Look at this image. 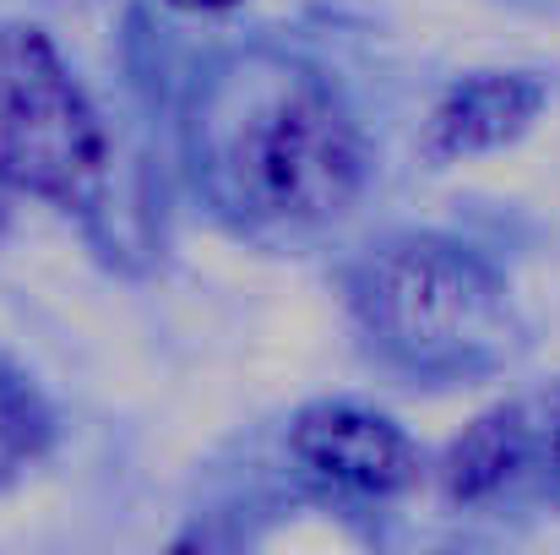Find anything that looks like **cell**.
<instances>
[{
    "label": "cell",
    "instance_id": "obj_1",
    "mask_svg": "<svg viewBox=\"0 0 560 555\" xmlns=\"http://www.w3.org/2000/svg\"><path fill=\"white\" fill-rule=\"evenodd\" d=\"M104 175V126L55 44L27 22L0 27V181L82 212L98 201Z\"/></svg>",
    "mask_w": 560,
    "mask_h": 555
},
{
    "label": "cell",
    "instance_id": "obj_2",
    "mask_svg": "<svg viewBox=\"0 0 560 555\" xmlns=\"http://www.w3.org/2000/svg\"><path fill=\"white\" fill-rule=\"evenodd\" d=\"M360 311L397 360L424 370L468 366L501 344V284L446 240H397L360 273Z\"/></svg>",
    "mask_w": 560,
    "mask_h": 555
},
{
    "label": "cell",
    "instance_id": "obj_3",
    "mask_svg": "<svg viewBox=\"0 0 560 555\" xmlns=\"http://www.w3.org/2000/svg\"><path fill=\"white\" fill-rule=\"evenodd\" d=\"M365 153L354 120L322 88H289L261 104L234 142L240 196L289 223H322L360 190Z\"/></svg>",
    "mask_w": 560,
    "mask_h": 555
},
{
    "label": "cell",
    "instance_id": "obj_4",
    "mask_svg": "<svg viewBox=\"0 0 560 555\" xmlns=\"http://www.w3.org/2000/svg\"><path fill=\"white\" fill-rule=\"evenodd\" d=\"M289 452L311 479L349 490V496H397L419 479L413 441L392 419L354 408V403L305 408L289 430Z\"/></svg>",
    "mask_w": 560,
    "mask_h": 555
},
{
    "label": "cell",
    "instance_id": "obj_5",
    "mask_svg": "<svg viewBox=\"0 0 560 555\" xmlns=\"http://www.w3.org/2000/svg\"><path fill=\"white\" fill-rule=\"evenodd\" d=\"M545 109V88L523 71H479L468 82H457L435 115L424 120V159L430 164H452V159H474L490 148L517 142Z\"/></svg>",
    "mask_w": 560,
    "mask_h": 555
},
{
    "label": "cell",
    "instance_id": "obj_6",
    "mask_svg": "<svg viewBox=\"0 0 560 555\" xmlns=\"http://www.w3.org/2000/svg\"><path fill=\"white\" fill-rule=\"evenodd\" d=\"M523 458H528V419L517 408H490L446 447L441 485L452 501L479 507V501H495L517 479Z\"/></svg>",
    "mask_w": 560,
    "mask_h": 555
},
{
    "label": "cell",
    "instance_id": "obj_7",
    "mask_svg": "<svg viewBox=\"0 0 560 555\" xmlns=\"http://www.w3.org/2000/svg\"><path fill=\"white\" fill-rule=\"evenodd\" d=\"M44 436H49L44 403L16 375H0V485L38 458Z\"/></svg>",
    "mask_w": 560,
    "mask_h": 555
},
{
    "label": "cell",
    "instance_id": "obj_8",
    "mask_svg": "<svg viewBox=\"0 0 560 555\" xmlns=\"http://www.w3.org/2000/svg\"><path fill=\"white\" fill-rule=\"evenodd\" d=\"M539 452H545V463L560 485V386L545 397V414H539Z\"/></svg>",
    "mask_w": 560,
    "mask_h": 555
},
{
    "label": "cell",
    "instance_id": "obj_9",
    "mask_svg": "<svg viewBox=\"0 0 560 555\" xmlns=\"http://www.w3.org/2000/svg\"><path fill=\"white\" fill-rule=\"evenodd\" d=\"M180 11H223V5H240V0H170Z\"/></svg>",
    "mask_w": 560,
    "mask_h": 555
}]
</instances>
